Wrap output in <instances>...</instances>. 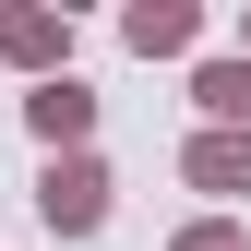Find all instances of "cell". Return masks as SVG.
I'll list each match as a JSON object with an SVG mask.
<instances>
[{
  "mask_svg": "<svg viewBox=\"0 0 251 251\" xmlns=\"http://www.w3.org/2000/svg\"><path fill=\"white\" fill-rule=\"evenodd\" d=\"M108 203H120L108 155H48V168H36V227H48V239H96Z\"/></svg>",
  "mask_w": 251,
  "mask_h": 251,
  "instance_id": "cell-1",
  "label": "cell"
},
{
  "mask_svg": "<svg viewBox=\"0 0 251 251\" xmlns=\"http://www.w3.org/2000/svg\"><path fill=\"white\" fill-rule=\"evenodd\" d=\"M24 132H36L48 155H96V84H36V96H24Z\"/></svg>",
  "mask_w": 251,
  "mask_h": 251,
  "instance_id": "cell-2",
  "label": "cell"
},
{
  "mask_svg": "<svg viewBox=\"0 0 251 251\" xmlns=\"http://www.w3.org/2000/svg\"><path fill=\"white\" fill-rule=\"evenodd\" d=\"M0 60L36 72V84H60L72 72V12H0Z\"/></svg>",
  "mask_w": 251,
  "mask_h": 251,
  "instance_id": "cell-3",
  "label": "cell"
},
{
  "mask_svg": "<svg viewBox=\"0 0 251 251\" xmlns=\"http://www.w3.org/2000/svg\"><path fill=\"white\" fill-rule=\"evenodd\" d=\"M179 179L215 192V203H239L251 192V132H192V144H179Z\"/></svg>",
  "mask_w": 251,
  "mask_h": 251,
  "instance_id": "cell-4",
  "label": "cell"
},
{
  "mask_svg": "<svg viewBox=\"0 0 251 251\" xmlns=\"http://www.w3.org/2000/svg\"><path fill=\"white\" fill-rule=\"evenodd\" d=\"M192 36H203L192 0H132V12H120V48H132V60H179Z\"/></svg>",
  "mask_w": 251,
  "mask_h": 251,
  "instance_id": "cell-5",
  "label": "cell"
},
{
  "mask_svg": "<svg viewBox=\"0 0 251 251\" xmlns=\"http://www.w3.org/2000/svg\"><path fill=\"white\" fill-rule=\"evenodd\" d=\"M192 108H203V132H251V60H203Z\"/></svg>",
  "mask_w": 251,
  "mask_h": 251,
  "instance_id": "cell-6",
  "label": "cell"
},
{
  "mask_svg": "<svg viewBox=\"0 0 251 251\" xmlns=\"http://www.w3.org/2000/svg\"><path fill=\"white\" fill-rule=\"evenodd\" d=\"M168 251H251V227H239V215H192Z\"/></svg>",
  "mask_w": 251,
  "mask_h": 251,
  "instance_id": "cell-7",
  "label": "cell"
},
{
  "mask_svg": "<svg viewBox=\"0 0 251 251\" xmlns=\"http://www.w3.org/2000/svg\"><path fill=\"white\" fill-rule=\"evenodd\" d=\"M239 60H251V12H239Z\"/></svg>",
  "mask_w": 251,
  "mask_h": 251,
  "instance_id": "cell-8",
  "label": "cell"
}]
</instances>
